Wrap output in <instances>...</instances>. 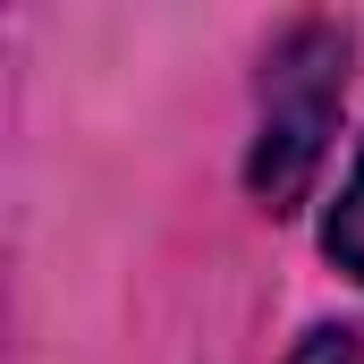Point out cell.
Listing matches in <instances>:
<instances>
[{
  "mask_svg": "<svg viewBox=\"0 0 364 364\" xmlns=\"http://www.w3.org/2000/svg\"><path fill=\"white\" fill-rule=\"evenodd\" d=\"M339 93H348V34L339 26H296L263 68V127H255V161H246V186L272 212L305 203V186L331 153Z\"/></svg>",
  "mask_w": 364,
  "mask_h": 364,
  "instance_id": "1",
  "label": "cell"
},
{
  "mask_svg": "<svg viewBox=\"0 0 364 364\" xmlns=\"http://www.w3.org/2000/svg\"><path fill=\"white\" fill-rule=\"evenodd\" d=\"M322 246H331V263L348 279H364V153H356V178H348V195L331 203V229H322Z\"/></svg>",
  "mask_w": 364,
  "mask_h": 364,
  "instance_id": "2",
  "label": "cell"
},
{
  "mask_svg": "<svg viewBox=\"0 0 364 364\" xmlns=\"http://www.w3.org/2000/svg\"><path fill=\"white\" fill-rule=\"evenodd\" d=\"M288 364H364V348L348 339V331H314V339H296Z\"/></svg>",
  "mask_w": 364,
  "mask_h": 364,
  "instance_id": "3",
  "label": "cell"
}]
</instances>
